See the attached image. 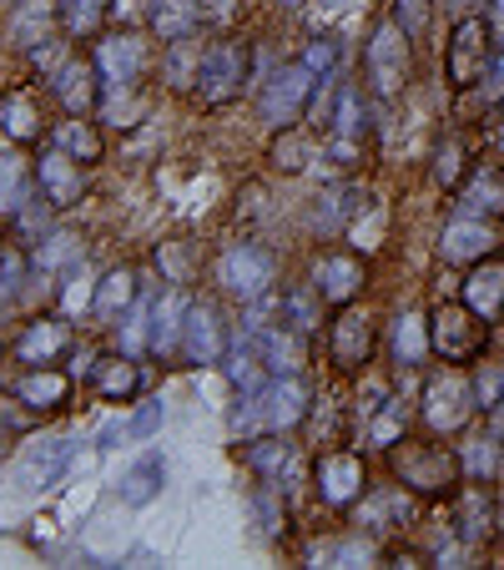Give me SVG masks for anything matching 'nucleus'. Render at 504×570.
Here are the masks:
<instances>
[{"instance_id":"393cba45","label":"nucleus","mask_w":504,"mask_h":570,"mask_svg":"<svg viewBox=\"0 0 504 570\" xmlns=\"http://www.w3.org/2000/svg\"><path fill=\"white\" fill-rule=\"evenodd\" d=\"M414 490H404V484H368V495L354 505V520L368 530V535H384V530H408L418 515L414 505Z\"/></svg>"},{"instance_id":"f704fd0d","label":"nucleus","mask_w":504,"mask_h":570,"mask_svg":"<svg viewBox=\"0 0 504 570\" xmlns=\"http://www.w3.org/2000/svg\"><path fill=\"white\" fill-rule=\"evenodd\" d=\"M278 318L303 338L323 334V323H328V303H323V293L313 288V278H298V283H288V288L278 293Z\"/></svg>"},{"instance_id":"c756f323","label":"nucleus","mask_w":504,"mask_h":570,"mask_svg":"<svg viewBox=\"0 0 504 570\" xmlns=\"http://www.w3.org/2000/svg\"><path fill=\"white\" fill-rule=\"evenodd\" d=\"M36 197H41L36 157H26V151H0V223H16Z\"/></svg>"},{"instance_id":"a211bd4d","label":"nucleus","mask_w":504,"mask_h":570,"mask_svg":"<svg viewBox=\"0 0 504 570\" xmlns=\"http://www.w3.org/2000/svg\"><path fill=\"white\" fill-rule=\"evenodd\" d=\"M454 540L464 550H484L494 535H500V500H494L490 484L480 480H464L454 490Z\"/></svg>"},{"instance_id":"9d476101","label":"nucleus","mask_w":504,"mask_h":570,"mask_svg":"<svg viewBox=\"0 0 504 570\" xmlns=\"http://www.w3.org/2000/svg\"><path fill=\"white\" fill-rule=\"evenodd\" d=\"M429 338H434V358L470 368V364H480L484 348H490V323L464 298H449V303H434L429 308Z\"/></svg>"},{"instance_id":"a19ab883","label":"nucleus","mask_w":504,"mask_h":570,"mask_svg":"<svg viewBox=\"0 0 504 570\" xmlns=\"http://www.w3.org/2000/svg\"><path fill=\"white\" fill-rule=\"evenodd\" d=\"M454 197H459V213H470V217H500L504 213V173L500 167H474L470 183Z\"/></svg>"},{"instance_id":"603ef678","label":"nucleus","mask_w":504,"mask_h":570,"mask_svg":"<svg viewBox=\"0 0 504 570\" xmlns=\"http://www.w3.org/2000/svg\"><path fill=\"white\" fill-rule=\"evenodd\" d=\"M76 258H81V248H76V237H66V233H51L41 248L31 253V263L36 268H46V273H56L61 263H76Z\"/></svg>"},{"instance_id":"412c9836","label":"nucleus","mask_w":504,"mask_h":570,"mask_svg":"<svg viewBox=\"0 0 504 570\" xmlns=\"http://www.w3.org/2000/svg\"><path fill=\"white\" fill-rule=\"evenodd\" d=\"M71 454L76 444L66 440V434H51V440H36L21 450V460H16V490L21 495H46V490H56L61 484V474L71 470Z\"/></svg>"},{"instance_id":"7c9ffc66","label":"nucleus","mask_w":504,"mask_h":570,"mask_svg":"<svg viewBox=\"0 0 504 570\" xmlns=\"http://www.w3.org/2000/svg\"><path fill=\"white\" fill-rule=\"evenodd\" d=\"M237 450H243V464L253 470V480L263 484H283L298 464V444L288 434H258V440H243Z\"/></svg>"},{"instance_id":"2eb2a0df","label":"nucleus","mask_w":504,"mask_h":570,"mask_svg":"<svg viewBox=\"0 0 504 570\" xmlns=\"http://www.w3.org/2000/svg\"><path fill=\"white\" fill-rule=\"evenodd\" d=\"M41 87L66 117H97L101 107V71L91 61V51H66V61L41 76Z\"/></svg>"},{"instance_id":"4c0bfd02","label":"nucleus","mask_w":504,"mask_h":570,"mask_svg":"<svg viewBox=\"0 0 504 570\" xmlns=\"http://www.w3.org/2000/svg\"><path fill=\"white\" fill-rule=\"evenodd\" d=\"M46 141H56L61 151H71L76 161H87V167H97L101 157H107V137H101V127H97V117H56L51 121V137Z\"/></svg>"},{"instance_id":"aec40b11","label":"nucleus","mask_w":504,"mask_h":570,"mask_svg":"<svg viewBox=\"0 0 504 570\" xmlns=\"http://www.w3.org/2000/svg\"><path fill=\"white\" fill-rule=\"evenodd\" d=\"M36 183H41V197L51 203V213H71L87 197V161H76L71 151L46 141L41 157H36Z\"/></svg>"},{"instance_id":"de8ad7c7","label":"nucleus","mask_w":504,"mask_h":570,"mask_svg":"<svg viewBox=\"0 0 504 570\" xmlns=\"http://www.w3.org/2000/svg\"><path fill=\"white\" fill-rule=\"evenodd\" d=\"M298 61L308 66L313 76H318L323 87H333V76H338V66H344V41L338 36H308V46L298 51Z\"/></svg>"},{"instance_id":"ea45409f","label":"nucleus","mask_w":504,"mask_h":570,"mask_svg":"<svg viewBox=\"0 0 504 570\" xmlns=\"http://www.w3.org/2000/svg\"><path fill=\"white\" fill-rule=\"evenodd\" d=\"M408 434V399H398L394 389H388L384 399H378V410L364 420V450H394L398 440Z\"/></svg>"},{"instance_id":"7ed1b4c3","label":"nucleus","mask_w":504,"mask_h":570,"mask_svg":"<svg viewBox=\"0 0 504 570\" xmlns=\"http://www.w3.org/2000/svg\"><path fill=\"white\" fill-rule=\"evenodd\" d=\"M388 474L404 490H414L418 500H454V490L464 484L459 450L439 440H408V434L388 450Z\"/></svg>"},{"instance_id":"f8f14e48","label":"nucleus","mask_w":504,"mask_h":570,"mask_svg":"<svg viewBox=\"0 0 504 570\" xmlns=\"http://www.w3.org/2000/svg\"><path fill=\"white\" fill-rule=\"evenodd\" d=\"M313 495H318V505L344 510V515H348V510L368 495V460H364V450H344V444L323 450L318 460H313Z\"/></svg>"},{"instance_id":"dca6fc26","label":"nucleus","mask_w":504,"mask_h":570,"mask_svg":"<svg viewBox=\"0 0 504 570\" xmlns=\"http://www.w3.org/2000/svg\"><path fill=\"white\" fill-rule=\"evenodd\" d=\"M313 288L323 293V303L328 308H348V303H358L368 293V278H374V268H368V258L358 248H328L313 258L308 268Z\"/></svg>"},{"instance_id":"f257e3e1","label":"nucleus","mask_w":504,"mask_h":570,"mask_svg":"<svg viewBox=\"0 0 504 570\" xmlns=\"http://www.w3.org/2000/svg\"><path fill=\"white\" fill-rule=\"evenodd\" d=\"M374 91H364L358 81H333V97H313V127L323 131V161H333L338 173H358L368 157V137H374Z\"/></svg>"},{"instance_id":"052dcab7","label":"nucleus","mask_w":504,"mask_h":570,"mask_svg":"<svg viewBox=\"0 0 504 570\" xmlns=\"http://www.w3.org/2000/svg\"><path fill=\"white\" fill-rule=\"evenodd\" d=\"M490 147H494V151H500V157H504V101H500V107L490 111Z\"/></svg>"},{"instance_id":"6e6552de","label":"nucleus","mask_w":504,"mask_h":570,"mask_svg":"<svg viewBox=\"0 0 504 570\" xmlns=\"http://www.w3.org/2000/svg\"><path fill=\"white\" fill-rule=\"evenodd\" d=\"M318 76L293 56V61H278L268 71V81L258 87V121L268 131H283V127H303L313 111V97H318Z\"/></svg>"},{"instance_id":"8fccbe9b","label":"nucleus","mask_w":504,"mask_h":570,"mask_svg":"<svg viewBox=\"0 0 504 570\" xmlns=\"http://www.w3.org/2000/svg\"><path fill=\"white\" fill-rule=\"evenodd\" d=\"M318 560H333V566H364V560H378V546L368 540V530H358V535L318 546Z\"/></svg>"},{"instance_id":"49530a36","label":"nucleus","mask_w":504,"mask_h":570,"mask_svg":"<svg viewBox=\"0 0 504 570\" xmlns=\"http://www.w3.org/2000/svg\"><path fill=\"white\" fill-rule=\"evenodd\" d=\"M253 515H258V525H263V535L268 540L288 535L293 515H288V500H283V484H263L258 480V490H253Z\"/></svg>"},{"instance_id":"72a5a7b5","label":"nucleus","mask_w":504,"mask_h":570,"mask_svg":"<svg viewBox=\"0 0 504 570\" xmlns=\"http://www.w3.org/2000/svg\"><path fill=\"white\" fill-rule=\"evenodd\" d=\"M202 51H207V36L167 41V46H161V56H157V81L167 91H182V97H192L197 71H202Z\"/></svg>"},{"instance_id":"cd10ccee","label":"nucleus","mask_w":504,"mask_h":570,"mask_svg":"<svg viewBox=\"0 0 504 570\" xmlns=\"http://www.w3.org/2000/svg\"><path fill=\"white\" fill-rule=\"evenodd\" d=\"M137 298H141V273L131 268V263L107 268L101 273V283L91 288V318H97L101 328H117V323L137 308Z\"/></svg>"},{"instance_id":"39448f33","label":"nucleus","mask_w":504,"mask_h":570,"mask_svg":"<svg viewBox=\"0 0 504 570\" xmlns=\"http://www.w3.org/2000/svg\"><path fill=\"white\" fill-rule=\"evenodd\" d=\"M213 283L223 298L243 303V308L268 303L278 293V253L263 248L258 237H237L213 258Z\"/></svg>"},{"instance_id":"f03ea898","label":"nucleus","mask_w":504,"mask_h":570,"mask_svg":"<svg viewBox=\"0 0 504 570\" xmlns=\"http://www.w3.org/2000/svg\"><path fill=\"white\" fill-rule=\"evenodd\" d=\"M313 414V384L303 374H273L268 384L247 389V394H237L233 404V420H227V430H233V440H258V434H293L303 430Z\"/></svg>"},{"instance_id":"473e14b6","label":"nucleus","mask_w":504,"mask_h":570,"mask_svg":"<svg viewBox=\"0 0 504 570\" xmlns=\"http://www.w3.org/2000/svg\"><path fill=\"white\" fill-rule=\"evenodd\" d=\"M147 31L167 41H187V36H207L202 0H147Z\"/></svg>"},{"instance_id":"e2e57ef3","label":"nucleus","mask_w":504,"mask_h":570,"mask_svg":"<svg viewBox=\"0 0 504 570\" xmlns=\"http://www.w3.org/2000/svg\"><path fill=\"white\" fill-rule=\"evenodd\" d=\"M273 6H278V11H288V16H293V11H303V6H308V0H273Z\"/></svg>"},{"instance_id":"680f3d73","label":"nucleus","mask_w":504,"mask_h":570,"mask_svg":"<svg viewBox=\"0 0 504 570\" xmlns=\"http://www.w3.org/2000/svg\"><path fill=\"white\" fill-rule=\"evenodd\" d=\"M490 430L504 440V404H494V410H490Z\"/></svg>"},{"instance_id":"4468645a","label":"nucleus","mask_w":504,"mask_h":570,"mask_svg":"<svg viewBox=\"0 0 504 570\" xmlns=\"http://www.w3.org/2000/svg\"><path fill=\"white\" fill-rule=\"evenodd\" d=\"M374 354H378L374 313H364L358 303L333 308V318H328V364H333V374H368Z\"/></svg>"},{"instance_id":"4d7b16f0","label":"nucleus","mask_w":504,"mask_h":570,"mask_svg":"<svg viewBox=\"0 0 504 570\" xmlns=\"http://www.w3.org/2000/svg\"><path fill=\"white\" fill-rule=\"evenodd\" d=\"M484 6L490 0H444V16L449 21H470V16H484Z\"/></svg>"},{"instance_id":"f3484780","label":"nucleus","mask_w":504,"mask_h":570,"mask_svg":"<svg viewBox=\"0 0 504 570\" xmlns=\"http://www.w3.org/2000/svg\"><path fill=\"white\" fill-rule=\"evenodd\" d=\"M51 97L46 87H11L0 97V137L11 141V147H36V141L51 137Z\"/></svg>"},{"instance_id":"20e7f679","label":"nucleus","mask_w":504,"mask_h":570,"mask_svg":"<svg viewBox=\"0 0 504 570\" xmlns=\"http://www.w3.org/2000/svg\"><path fill=\"white\" fill-rule=\"evenodd\" d=\"M253 61H258V51H253V41H247L243 31L207 36V51H202V71H197L192 101H197V107H207V111L233 107V101L247 91V81H253Z\"/></svg>"},{"instance_id":"a878e982","label":"nucleus","mask_w":504,"mask_h":570,"mask_svg":"<svg viewBox=\"0 0 504 570\" xmlns=\"http://www.w3.org/2000/svg\"><path fill=\"white\" fill-rule=\"evenodd\" d=\"M81 379H87V389H91L97 399H107V404H131V399L147 389L141 358H137V354H121V348H111V354L91 358Z\"/></svg>"},{"instance_id":"13d9d810","label":"nucleus","mask_w":504,"mask_h":570,"mask_svg":"<svg viewBox=\"0 0 504 570\" xmlns=\"http://www.w3.org/2000/svg\"><path fill=\"white\" fill-rule=\"evenodd\" d=\"M484 21H490V31H494V46H504V0L484 6Z\"/></svg>"},{"instance_id":"37998d69","label":"nucleus","mask_w":504,"mask_h":570,"mask_svg":"<svg viewBox=\"0 0 504 570\" xmlns=\"http://www.w3.org/2000/svg\"><path fill=\"white\" fill-rule=\"evenodd\" d=\"M56 6H61V31L71 36V41L91 46L111 26V6H117V0H56Z\"/></svg>"},{"instance_id":"c9c22d12","label":"nucleus","mask_w":504,"mask_h":570,"mask_svg":"<svg viewBox=\"0 0 504 570\" xmlns=\"http://www.w3.org/2000/svg\"><path fill=\"white\" fill-rule=\"evenodd\" d=\"M71 389H76V374H71V368H56V364H41V368H31V374L16 379V394H21L36 414L66 410Z\"/></svg>"},{"instance_id":"79ce46f5","label":"nucleus","mask_w":504,"mask_h":570,"mask_svg":"<svg viewBox=\"0 0 504 570\" xmlns=\"http://www.w3.org/2000/svg\"><path fill=\"white\" fill-rule=\"evenodd\" d=\"M161 484H167V460H161L157 450H147L127 474H121V505H131V510L151 505V500L161 495Z\"/></svg>"},{"instance_id":"6ab92c4d","label":"nucleus","mask_w":504,"mask_h":570,"mask_svg":"<svg viewBox=\"0 0 504 570\" xmlns=\"http://www.w3.org/2000/svg\"><path fill=\"white\" fill-rule=\"evenodd\" d=\"M434 253H439L444 268H474V263H484V258H494V253H500V233H494L490 217L459 213V217H449V223H444Z\"/></svg>"},{"instance_id":"09e8293b","label":"nucleus","mask_w":504,"mask_h":570,"mask_svg":"<svg viewBox=\"0 0 504 570\" xmlns=\"http://www.w3.org/2000/svg\"><path fill=\"white\" fill-rule=\"evenodd\" d=\"M157 268H161V283H182V288H192V278H197L192 243H161V248H157Z\"/></svg>"},{"instance_id":"864d4df0","label":"nucleus","mask_w":504,"mask_h":570,"mask_svg":"<svg viewBox=\"0 0 504 570\" xmlns=\"http://www.w3.org/2000/svg\"><path fill=\"white\" fill-rule=\"evenodd\" d=\"M470 379H474V399H480V410H484V414H490L494 404H504V368L480 364Z\"/></svg>"},{"instance_id":"4be33fe9","label":"nucleus","mask_w":504,"mask_h":570,"mask_svg":"<svg viewBox=\"0 0 504 570\" xmlns=\"http://www.w3.org/2000/svg\"><path fill=\"white\" fill-rule=\"evenodd\" d=\"M76 348V328L61 318V313H36V318L21 323V334H16L11 354L21 358V364L41 368V364H61L66 354Z\"/></svg>"},{"instance_id":"5701e85b","label":"nucleus","mask_w":504,"mask_h":570,"mask_svg":"<svg viewBox=\"0 0 504 570\" xmlns=\"http://www.w3.org/2000/svg\"><path fill=\"white\" fill-rule=\"evenodd\" d=\"M368 207V193L364 183H354V177H344V183H333L328 193L313 197V213H308V233L323 237V243H333V237H348V227L358 223V213Z\"/></svg>"},{"instance_id":"5fc2aeb1","label":"nucleus","mask_w":504,"mask_h":570,"mask_svg":"<svg viewBox=\"0 0 504 570\" xmlns=\"http://www.w3.org/2000/svg\"><path fill=\"white\" fill-rule=\"evenodd\" d=\"M36 420H41V414H36L31 404H26V399L16 394V389H11V394H0V430H11V434H26V430H31Z\"/></svg>"},{"instance_id":"bb28decb","label":"nucleus","mask_w":504,"mask_h":570,"mask_svg":"<svg viewBox=\"0 0 504 570\" xmlns=\"http://www.w3.org/2000/svg\"><path fill=\"white\" fill-rule=\"evenodd\" d=\"M61 36V6L56 0H11V11H6V41L16 51L31 56L36 46L56 41Z\"/></svg>"},{"instance_id":"c85d7f7f","label":"nucleus","mask_w":504,"mask_h":570,"mask_svg":"<svg viewBox=\"0 0 504 570\" xmlns=\"http://www.w3.org/2000/svg\"><path fill=\"white\" fill-rule=\"evenodd\" d=\"M434 354V338H429V313H394V323H388V358H394V368H404V374H418V368L429 364Z\"/></svg>"},{"instance_id":"9b49d317","label":"nucleus","mask_w":504,"mask_h":570,"mask_svg":"<svg viewBox=\"0 0 504 570\" xmlns=\"http://www.w3.org/2000/svg\"><path fill=\"white\" fill-rule=\"evenodd\" d=\"M494 31L484 16H470V21H454L449 26V41H444V76H449L454 91H474L484 87L490 76V61H494Z\"/></svg>"},{"instance_id":"2f4dec72","label":"nucleus","mask_w":504,"mask_h":570,"mask_svg":"<svg viewBox=\"0 0 504 570\" xmlns=\"http://www.w3.org/2000/svg\"><path fill=\"white\" fill-rule=\"evenodd\" d=\"M459 298L470 303L484 323H500L504 318V258H500V253H494V258H484V263H474V268H464Z\"/></svg>"},{"instance_id":"0eeeda50","label":"nucleus","mask_w":504,"mask_h":570,"mask_svg":"<svg viewBox=\"0 0 504 570\" xmlns=\"http://www.w3.org/2000/svg\"><path fill=\"white\" fill-rule=\"evenodd\" d=\"M157 36L147 26H117L91 41V61L101 71V87H147L157 76Z\"/></svg>"},{"instance_id":"b1692460","label":"nucleus","mask_w":504,"mask_h":570,"mask_svg":"<svg viewBox=\"0 0 504 570\" xmlns=\"http://www.w3.org/2000/svg\"><path fill=\"white\" fill-rule=\"evenodd\" d=\"M187 308H192V288H182V283H167V288L151 298V358H161V364H182Z\"/></svg>"},{"instance_id":"423d86ee","label":"nucleus","mask_w":504,"mask_h":570,"mask_svg":"<svg viewBox=\"0 0 504 570\" xmlns=\"http://www.w3.org/2000/svg\"><path fill=\"white\" fill-rule=\"evenodd\" d=\"M414 36L394 21V16H378L374 31L364 41V71H368V91L374 101H398L414 87Z\"/></svg>"},{"instance_id":"58836bf2","label":"nucleus","mask_w":504,"mask_h":570,"mask_svg":"<svg viewBox=\"0 0 504 570\" xmlns=\"http://www.w3.org/2000/svg\"><path fill=\"white\" fill-rule=\"evenodd\" d=\"M97 121H107L111 131H137L141 121H151V91L147 87H101Z\"/></svg>"},{"instance_id":"c03bdc74","label":"nucleus","mask_w":504,"mask_h":570,"mask_svg":"<svg viewBox=\"0 0 504 570\" xmlns=\"http://www.w3.org/2000/svg\"><path fill=\"white\" fill-rule=\"evenodd\" d=\"M434 187H444V193H459L464 183H470V173H474V151H470V141L464 137H444L439 147H434Z\"/></svg>"},{"instance_id":"ddd939ff","label":"nucleus","mask_w":504,"mask_h":570,"mask_svg":"<svg viewBox=\"0 0 504 570\" xmlns=\"http://www.w3.org/2000/svg\"><path fill=\"white\" fill-rule=\"evenodd\" d=\"M233 323H227L223 303L207 298V293H192V308H187L182 323V364L192 368H223L227 348H233Z\"/></svg>"},{"instance_id":"bf43d9fd","label":"nucleus","mask_w":504,"mask_h":570,"mask_svg":"<svg viewBox=\"0 0 504 570\" xmlns=\"http://www.w3.org/2000/svg\"><path fill=\"white\" fill-rule=\"evenodd\" d=\"M484 87H494V97L504 101V46L494 51V61H490V76H484Z\"/></svg>"},{"instance_id":"a18cd8bd","label":"nucleus","mask_w":504,"mask_h":570,"mask_svg":"<svg viewBox=\"0 0 504 570\" xmlns=\"http://www.w3.org/2000/svg\"><path fill=\"white\" fill-rule=\"evenodd\" d=\"M459 464H464V480L494 484V480H500V464H504V440L494 430L484 434V440H470L459 450Z\"/></svg>"},{"instance_id":"3c124183","label":"nucleus","mask_w":504,"mask_h":570,"mask_svg":"<svg viewBox=\"0 0 504 570\" xmlns=\"http://www.w3.org/2000/svg\"><path fill=\"white\" fill-rule=\"evenodd\" d=\"M434 11H439V0H388V16L404 26L414 41H424L434 26Z\"/></svg>"},{"instance_id":"1a4fd4ad","label":"nucleus","mask_w":504,"mask_h":570,"mask_svg":"<svg viewBox=\"0 0 504 570\" xmlns=\"http://www.w3.org/2000/svg\"><path fill=\"white\" fill-rule=\"evenodd\" d=\"M480 399H474V379L459 364H444L424 379L418 389V420L429 424V434H459L474 420Z\"/></svg>"},{"instance_id":"e433bc0d","label":"nucleus","mask_w":504,"mask_h":570,"mask_svg":"<svg viewBox=\"0 0 504 570\" xmlns=\"http://www.w3.org/2000/svg\"><path fill=\"white\" fill-rule=\"evenodd\" d=\"M313 161H323V141L313 137V131L303 127H283L273 131V147H268V167L283 177H303L313 167Z\"/></svg>"},{"instance_id":"6e6d98bb","label":"nucleus","mask_w":504,"mask_h":570,"mask_svg":"<svg viewBox=\"0 0 504 570\" xmlns=\"http://www.w3.org/2000/svg\"><path fill=\"white\" fill-rule=\"evenodd\" d=\"M161 420H167V404H161V399H151V404H141V410L127 420V434H131V440H151V434L161 430Z\"/></svg>"}]
</instances>
